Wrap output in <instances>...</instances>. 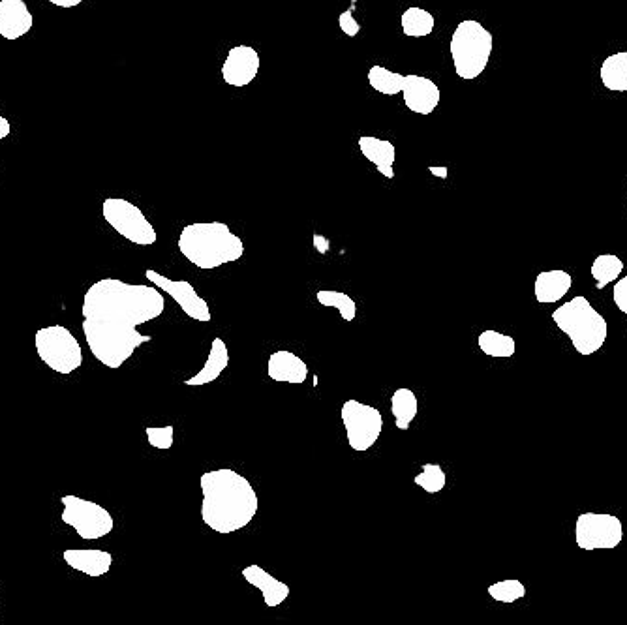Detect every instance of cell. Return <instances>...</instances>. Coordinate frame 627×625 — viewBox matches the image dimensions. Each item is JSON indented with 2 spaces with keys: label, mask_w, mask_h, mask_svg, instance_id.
Masks as SVG:
<instances>
[{
  "label": "cell",
  "mask_w": 627,
  "mask_h": 625,
  "mask_svg": "<svg viewBox=\"0 0 627 625\" xmlns=\"http://www.w3.org/2000/svg\"><path fill=\"white\" fill-rule=\"evenodd\" d=\"M166 299L156 286L128 284L119 278H102L83 295V335L94 359L117 370L136 353L139 346L153 342V336L139 333V327L160 318Z\"/></svg>",
  "instance_id": "6da1fadb"
},
{
  "label": "cell",
  "mask_w": 627,
  "mask_h": 625,
  "mask_svg": "<svg viewBox=\"0 0 627 625\" xmlns=\"http://www.w3.org/2000/svg\"><path fill=\"white\" fill-rule=\"evenodd\" d=\"M199 487L203 494L201 520L216 534L241 532L258 515V492L245 475L231 468L203 473Z\"/></svg>",
  "instance_id": "7a4b0ae2"
},
{
  "label": "cell",
  "mask_w": 627,
  "mask_h": 625,
  "mask_svg": "<svg viewBox=\"0 0 627 625\" xmlns=\"http://www.w3.org/2000/svg\"><path fill=\"white\" fill-rule=\"evenodd\" d=\"M179 252L201 271H213L245 256V243L224 222H194L179 235Z\"/></svg>",
  "instance_id": "3957f363"
},
{
  "label": "cell",
  "mask_w": 627,
  "mask_h": 625,
  "mask_svg": "<svg viewBox=\"0 0 627 625\" xmlns=\"http://www.w3.org/2000/svg\"><path fill=\"white\" fill-rule=\"evenodd\" d=\"M554 325L569 338L571 346L582 357H590L601 350L609 336V323L597 312L592 303L577 295L569 303L552 312Z\"/></svg>",
  "instance_id": "277c9868"
},
{
  "label": "cell",
  "mask_w": 627,
  "mask_h": 625,
  "mask_svg": "<svg viewBox=\"0 0 627 625\" xmlns=\"http://www.w3.org/2000/svg\"><path fill=\"white\" fill-rule=\"evenodd\" d=\"M494 49V36L479 21L464 19L451 36L449 53L455 72L460 79L472 81L481 76L489 66Z\"/></svg>",
  "instance_id": "5b68a950"
},
{
  "label": "cell",
  "mask_w": 627,
  "mask_h": 625,
  "mask_svg": "<svg viewBox=\"0 0 627 625\" xmlns=\"http://www.w3.org/2000/svg\"><path fill=\"white\" fill-rule=\"evenodd\" d=\"M34 348L40 361L53 372L68 376L83 365V350L74 333L64 325H47L36 331Z\"/></svg>",
  "instance_id": "8992f818"
},
{
  "label": "cell",
  "mask_w": 627,
  "mask_h": 625,
  "mask_svg": "<svg viewBox=\"0 0 627 625\" xmlns=\"http://www.w3.org/2000/svg\"><path fill=\"white\" fill-rule=\"evenodd\" d=\"M61 520L76 530V534L85 541H96L113 532L115 520L104 505L79 498L74 494L62 496Z\"/></svg>",
  "instance_id": "52a82bcc"
},
{
  "label": "cell",
  "mask_w": 627,
  "mask_h": 625,
  "mask_svg": "<svg viewBox=\"0 0 627 625\" xmlns=\"http://www.w3.org/2000/svg\"><path fill=\"white\" fill-rule=\"evenodd\" d=\"M340 419L355 453H367L382 436L383 415L374 406L350 398L340 408Z\"/></svg>",
  "instance_id": "ba28073f"
},
{
  "label": "cell",
  "mask_w": 627,
  "mask_h": 625,
  "mask_svg": "<svg viewBox=\"0 0 627 625\" xmlns=\"http://www.w3.org/2000/svg\"><path fill=\"white\" fill-rule=\"evenodd\" d=\"M102 216L111 228L115 229L121 237L130 243L139 246H153L158 239V233L153 224L147 220V216L134 205L132 201L124 198L104 199Z\"/></svg>",
  "instance_id": "9c48e42d"
},
{
  "label": "cell",
  "mask_w": 627,
  "mask_h": 625,
  "mask_svg": "<svg viewBox=\"0 0 627 625\" xmlns=\"http://www.w3.org/2000/svg\"><path fill=\"white\" fill-rule=\"evenodd\" d=\"M624 539V524L612 513H581L575 522V543L581 550H612Z\"/></svg>",
  "instance_id": "30bf717a"
},
{
  "label": "cell",
  "mask_w": 627,
  "mask_h": 625,
  "mask_svg": "<svg viewBox=\"0 0 627 625\" xmlns=\"http://www.w3.org/2000/svg\"><path fill=\"white\" fill-rule=\"evenodd\" d=\"M145 276L158 290L168 293L169 297L181 306V310L188 318L201 321V323H209L213 320V314L209 310L207 301L199 295L196 288L188 280H169L168 276L160 275L153 269H147Z\"/></svg>",
  "instance_id": "8fae6325"
},
{
  "label": "cell",
  "mask_w": 627,
  "mask_h": 625,
  "mask_svg": "<svg viewBox=\"0 0 627 625\" xmlns=\"http://www.w3.org/2000/svg\"><path fill=\"white\" fill-rule=\"evenodd\" d=\"M260 66V55L254 47H231L222 64V77L230 87H246L256 79Z\"/></svg>",
  "instance_id": "7c38bea8"
},
{
  "label": "cell",
  "mask_w": 627,
  "mask_h": 625,
  "mask_svg": "<svg viewBox=\"0 0 627 625\" xmlns=\"http://www.w3.org/2000/svg\"><path fill=\"white\" fill-rule=\"evenodd\" d=\"M402 94H404V104L406 107L417 113V115H430L442 100L440 87L423 76H404L402 83Z\"/></svg>",
  "instance_id": "4fadbf2b"
},
{
  "label": "cell",
  "mask_w": 627,
  "mask_h": 625,
  "mask_svg": "<svg viewBox=\"0 0 627 625\" xmlns=\"http://www.w3.org/2000/svg\"><path fill=\"white\" fill-rule=\"evenodd\" d=\"M34 17L25 0H0V36L14 42L29 34Z\"/></svg>",
  "instance_id": "5bb4252c"
},
{
  "label": "cell",
  "mask_w": 627,
  "mask_h": 625,
  "mask_svg": "<svg viewBox=\"0 0 627 625\" xmlns=\"http://www.w3.org/2000/svg\"><path fill=\"white\" fill-rule=\"evenodd\" d=\"M241 575H243V579H245L250 586H254V588L260 590L261 595H263V601H265V605H267L269 609L280 607V605L290 597V586H288L286 582H282V580L273 577L271 573H267L261 565H246L245 569L241 571Z\"/></svg>",
  "instance_id": "9a60e30c"
},
{
  "label": "cell",
  "mask_w": 627,
  "mask_h": 625,
  "mask_svg": "<svg viewBox=\"0 0 627 625\" xmlns=\"http://www.w3.org/2000/svg\"><path fill=\"white\" fill-rule=\"evenodd\" d=\"M62 560L74 571L87 577H104L113 565V554L100 549H68L62 552Z\"/></svg>",
  "instance_id": "2e32d148"
},
{
  "label": "cell",
  "mask_w": 627,
  "mask_h": 625,
  "mask_svg": "<svg viewBox=\"0 0 627 625\" xmlns=\"http://www.w3.org/2000/svg\"><path fill=\"white\" fill-rule=\"evenodd\" d=\"M267 374L273 382L301 385L308 378V366L293 351L278 350L269 355Z\"/></svg>",
  "instance_id": "e0dca14e"
},
{
  "label": "cell",
  "mask_w": 627,
  "mask_h": 625,
  "mask_svg": "<svg viewBox=\"0 0 627 625\" xmlns=\"http://www.w3.org/2000/svg\"><path fill=\"white\" fill-rule=\"evenodd\" d=\"M571 286H573V276L564 269L543 271L536 276L534 295H536L537 303L552 305V303H560L571 290Z\"/></svg>",
  "instance_id": "ac0fdd59"
},
{
  "label": "cell",
  "mask_w": 627,
  "mask_h": 625,
  "mask_svg": "<svg viewBox=\"0 0 627 625\" xmlns=\"http://www.w3.org/2000/svg\"><path fill=\"white\" fill-rule=\"evenodd\" d=\"M359 151L370 164H374V168L378 169L385 179H395L393 166L397 158V149L391 141L363 136L359 138Z\"/></svg>",
  "instance_id": "d6986e66"
},
{
  "label": "cell",
  "mask_w": 627,
  "mask_h": 625,
  "mask_svg": "<svg viewBox=\"0 0 627 625\" xmlns=\"http://www.w3.org/2000/svg\"><path fill=\"white\" fill-rule=\"evenodd\" d=\"M228 366H230L228 344L222 338L216 336L213 344H211V351H209V357H207L205 365L199 370L198 374H194L192 378L184 380V385L201 387V385H209V383L216 382Z\"/></svg>",
  "instance_id": "ffe728a7"
},
{
  "label": "cell",
  "mask_w": 627,
  "mask_h": 625,
  "mask_svg": "<svg viewBox=\"0 0 627 625\" xmlns=\"http://www.w3.org/2000/svg\"><path fill=\"white\" fill-rule=\"evenodd\" d=\"M601 85L611 92H627V51L612 53L599 66Z\"/></svg>",
  "instance_id": "44dd1931"
},
{
  "label": "cell",
  "mask_w": 627,
  "mask_h": 625,
  "mask_svg": "<svg viewBox=\"0 0 627 625\" xmlns=\"http://www.w3.org/2000/svg\"><path fill=\"white\" fill-rule=\"evenodd\" d=\"M391 413L395 417V425H397L398 430H402V432L410 430L417 413H419V400L415 397L412 389L400 387L393 393Z\"/></svg>",
  "instance_id": "7402d4cb"
},
{
  "label": "cell",
  "mask_w": 627,
  "mask_h": 625,
  "mask_svg": "<svg viewBox=\"0 0 627 625\" xmlns=\"http://www.w3.org/2000/svg\"><path fill=\"white\" fill-rule=\"evenodd\" d=\"M477 346L487 357H494V359H509L517 353V342L513 336L504 335L492 329H487L479 335Z\"/></svg>",
  "instance_id": "603a6c76"
},
{
  "label": "cell",
  "mask_w": 627,
  "mask_h": 625,
  "mask_svg": "<svg viewBox=\"0 0 627 625\" xmlns=\"http://www.w3.org/2000/svg\"><path fill=\"white\" fill-rule=\"evenodd\" d=\"M624 261L620 260L614 254H599L592 267H590V275L596 282L597 290H605L614 280H618L620 275L624 273Z\"/></svg>",
  "instance_id": "cb8c5ba5"
},
{
  "label": "cell",
  "mask_w": 627,
  "mask_h": 625,
  "mask_svg": "<svg viewBox=\"0 0 627 625\" xmlns=\"http://www.w3.org/2000/svg\"><path fill=\"white\" fill-rule=\"evenodd\" d=\"M400 25H402V32L410 38H425L434 31V16L423 10V8H417L412 6L408 8L402 17H400Z\"/></svg>",
  "instance_id": "d4e9b609"
},
{
  "label": "cell",
  "mask_w": 627,
  "mask_h": 625,
  "mask_svg": "<svg viewBox=\"0 0 627 625\" xmlns=\"http://www.w3.org/2000/svg\"><path fill=\"white\" fill-rule=\"evenodd\" d=\"M368 83H370V87H372L374 91L380 92V94L395 96V94H400V91H402L404 76L397 74V72L387 70L385 66L376 64V66H372V68L368 70Z\"/></svg>",
  "instance_id": "484cf974"
},
{
  "label": "cell",
  "mask_w": 627,
  "mask_h": 625,
  "mask_svg": "<svg viewBox=\"0 0 627 625\" xmlns=\"http://www.w3.org/2000/svg\"><path fill=\"white\" fill-rule=\"evenodd\" d=\"M316 299L322 306L327 308H337L340 318L348 323H352L357 318V305L352 297L344 291L320 290L316 293Z\"/></svg>",
  "instance_id": "4316f807"
},
{
  "label": "cell",
  "mask_w": 627,
  "mask_h": 625,
  "mask_svg": "<svg viewBox=\"0 0 627 625\" xmlns=\"http://www.w3.org/2000/svg\"><path fill=\"white\" fill-rule=\"evenodd\" d=\"M490 597L496 601V603H517L519 599H524L528 590L526 586L517 579L500 580V582H494L487 588Z\"/></svg>",
  "instance_id": "83f0119b"
},
{
  "label": "cell",
  "mask_w": 627,
  "mask_h": 625,
  "mask_svg": "<svg viewBox=\"0 0 627 625\" xmlns=\"http://www.w3.org/2000/svg\"><path fill=\"white\" fill-rule=\"evenodd\" d=\"M423 470L419 475L413 477V483L419 488H423L429 494H438L445 488L447 475L440 464H423Z\"/></svg>",
  "instance_id": "f1b7e54d"
},
{
  "label": "cell",
  "mask_w": 627,
  "mask_h": 625,
  "mask_svg": "<svg viewBox=\"0 0 627 625\" xmlns=\"http://www.w3.org/2000/svg\"><path fill=\"white\" fill-rule=\"evenodd\" d=\"M145 436H147V442L154 449L158 451H168L173 447L175 442V428L173 425H166V427H147L145 428Z\"/></svg>",
  "instance_id": "f546056e"
},
{
  "label": "cell",
  "mask_w": 627,
  "mask_h": 625,
  "mask_svg": "<svg viewBox=\"0 0 627 625\" xmlns=\"http://www.w3.org/2000/svg\"><path fill=\"white\" fill-rule=\"evenodd\" d=\"M612 299H614V305L618 306V310L627 316V276L620 278V280L614 284Z\"/></svg>",
  "instance_id": "4dcf8cb0"
},
{
  "label": "cell",
  "mask_w": 627,
  "mask_h": 625,
  "mask_svg": "<svg viewBox=\"0 0 627 625\" xmlns=\"http://www.w3.org/2000/svg\"><path fill=\"white\" fill-rule=\"evenodd\" d=\"M338 25H340V31L344 32L346 36H357L359 31H361V25L355 21V17H353V10H348V12H344V14H340L338 17Z\"/></svg>",
  "instance_id": "1f68e13d"
},
{
  "label": "cell",
  "mask_w": 627,
  "mask_h": 625,
  "mask_svg": "<svg viewBox=\"0 0 627 625\" xmlns=\"http://www.w3.org/2000/svg\"><path fill=\"white\" fill-rule=\"evenodd\" d=\"M47 2H51L53 6H59V8H76L79 6L81 2H85V0H47Z\"/></svg>",
  "instance_id": "d6a6232c"
},
{
  "label": "cell",
  "mask_w": 627,
  "mask_h": 625,
  "mask_svg": "<svg viewBox=\"0 0 627 625\" xmlns=\"http://www.w3.org/2000/svg\"><path fill=\"white\" fill-rule=\"evenodd\" d=\"M10 132H12V124H10V121H8L6 117L0 115V139L8 138Z\"/></svg>",
  "instance_id": "836d02e7"
}]
</instances>
